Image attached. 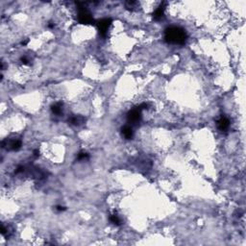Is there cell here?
Segmentation results:
<instances>
[{"instance_id":"5b68a950","label":"cell","mask_w":246,"mask_h":246,"mask_svg":"<svg viewBox=\"0 0 246 246\" xmlns=\"http://www.w3.org/2000/svg\"><path fill=\"white\" fill-rule=\"evenodd\" d=\"M122 134L127 139H129V138H131L132 137H133V130H132V128L129 127V126H125L124 128L122 129Z\"/></svg>"},{"instance_id":"277c9868","label":"cell","mask_w":246,"mask_h":246,"mask_svg":"<svg viewBox=\"0 0 246 246\" xmlns=\"http://www.w3.org/2000/svg\"><path fill=\"white\" fill-rule=\"evenodd\" d=\"M109 25H110V20L108 19H104L99 22L98 26H99V31L101 32V34H105L106 31H108Z\"/></svg>"},{"instance_id":"7a4b0ae2","label":"cell","mask_w":246,"mask_h":246,"mask_svg":"<svg viewBox=\"0 0 246 246\" xmlns=\"http://www.w3.org/2000/svg\"><path fill=\"white\" fill-rule=\"evenodd\" d=\"M128 118L131 122H138L140 119V110L139 109H135L132 110L129 115H128Z\"/></svg>"},{"instance_id":"3957f363","label":"cell","mask_w":246,"mask_h":246,"mask_svg":"<svg viewBox=\"0 0 246 246\" xmlns=\"http://www.w3.org/2000/svg\"><path fill=\"white\" fill-rule=\"evenodd\" d=\"M217 125H218V128L220 129L221 131H226L228 128H229L230 123H229V120H228L226 117H221L220 119L218 120Z\"/></svg>"},{"instance_id":"8992f818","label":"cell","mask_w":246,"mask_h":246,"mask_svg":"<svg viewBox=\"0 0 246 246\" xmlns=\"http://www.w3.org/2000/svg\"><path fill=\"white\" fill-rule=\"evenodd\" d=\"M62 110H63V108H62V105L60 103L55 104L54 106H52V112H53L55 115H60L62 112Z\"/></svg>"},{"instance_id":"52a82bcc","label":"cell","mask_w":246,"mask_h":246,"mask_svg":"<svg viewBox=\"0 0 246 246\" xmlns=\"http://www.w3.org/2000/svg\"><path fill=\"white\" fill-rule=\"evenodd\" d=\"M110 220L112 221V223L116 224V225H120V219L117 214H112L110 218Z\"/></svg>"},{"instance_id":"6da1fadb","label":"cell","mask_w":246,"mask_h":246,"mask_svg":"<svg viewBox=\"0 0 246 246\" xmlns=\"http://www.w3.org/2000/svg\"><path fill=\"white\" fill-rule=\"evenodd\" d=\"M165 40L170 43H178L183 45L187 40V35L180 28L172 27L165 31Z\"/></svg>"}]
</instances>
